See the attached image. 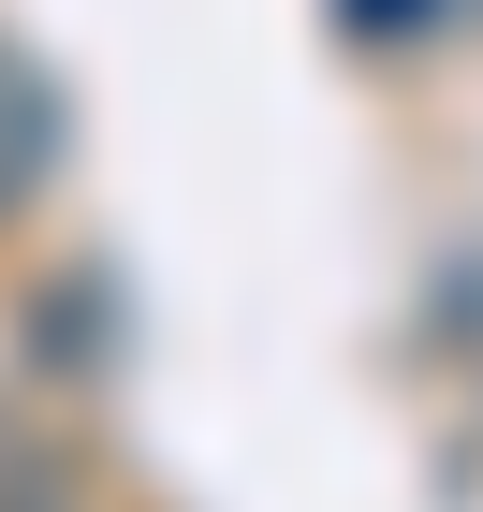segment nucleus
<instances>
[{
    "label": "nucleus",
    "instance_id": "f257e3e1",
    "mask_svg": "<svg viewBox=\"0 0 483 512\" xmlns=\"http://www.w3.org/2000/svg\"><path fill=\"white\" fill-rule=\"evenodd\" d=\"M44 161H59V103H44V74L0 44V205H30Z\"/></svg>",
    "mask_w": 483,
    "mask_h": 512
},
{
    "label": "nucleus",
    "instance_id": "f03ea898",
    "mask_svg": "<svg viewBox=\"0 0 483 512\" xmlns=\"http://www.w3.org/2000/svg\"><path fill=\"white\" fill-rule=\"evenodd\" d=\"M0 512H74V469L59 454H0Z\"/></svg>",
    "mask_w": 483,
    "mask_h": 512
}]
</instances>
